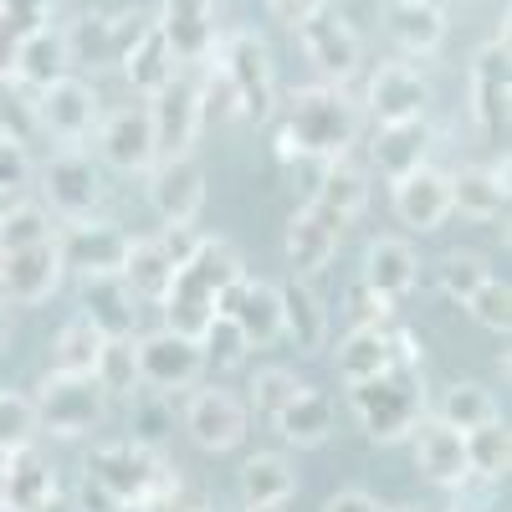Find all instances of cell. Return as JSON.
Wrapping results in <instances>:
<instances>
[{
	"mask_svg": "<svg viewBox=\"0 0 512 512\" xmlns=\"http://www.w3.org/2000/svg\"><path fill=\"white\" fill-rule=\"evenodd\" d=\"M41 180H47V200H52V210L62 221H88L103 205V175L93 169V159L77 154V149L57 154Z\"/></svg>",
	"mask_w": 512,
	"mask_h": 512,
	"instance_id": "obj_16",
	"label": "cell"
},
{
	"mask_svg": "<svg viewBox=\"0 0 512 512\" xmlns=\"http://www.w3.org/2000/svg\"><path fill=\"white\" fill-rule=\"evenodd\" d=\"M113 512H205V507H200V497H195V492H185L180 482H169V487H159L154 497L128 502V507H113Z\"/></svg>",
	"mask_w": 512,
	"mask_h": 512,
	"instance_id": "obj_51",
	"label": "cell"
},
{
	"mask_svg": "<svg viewBox=\"0 0 512 512\" xmlns=\"http://www.w3.org/2000/svg\"><path fill=\"white\" fill-rule=\"evenodd\" d=\"M0 461H6V472H0V502H6V512H72L57 472L36 456V446L6 451Z\"/></svg>",
	"mask_w": 512,
	"mask_h": 512,
	"instance_id": "obj_13",
	"label": "cell"
},
{
	"mask_svg": "<svg viewBox=\"0 0 512 512\" xmlns=\"http://www.w3.org/2000/svg\"><path fill=\"white\" fill-rule=\"evenodd\" d=\"M72 72V57H67V41H62V31H52V26H31V31H21V41H16V62H11V77L21 82V88H52L57 77H67Z\"/></svg>",
	"mask_w": 512,
	"mask_h": 512,
	"instance_id": "obj_27",
	"label": "cell"
},
{
	"mask_svg": "<svg viewBox=\"0 0 512 512\" xmlns=\"http://www.w3.org/2000/svg\"><path fill=\"white\" fill-rule=\"evenodd\" d=\"M36 425L41 431H52V436H82V431H93V425L108 415V390L93 379V374H47L36 384Z\"/></svg>",
	"mask_w": 512,
	"mask_h": 512,
	"instance_id": "obj_5",
	"label": "cell"
},
{
	"mask_svg": "<svg viewBox=\"0 0 512 512\" xmlns=\"http://www.w3.org/2000/svg\"><path fill=\"white\" fill-rule=\"evenodd\" d=\"M292 492H297V472H292L287 456L256 451L241 466V497H246V507H282Z\"/></svg>",
	"mask_w": 512,
	"mask_h": 512,
	"instance_id": "obj_34",
	"label": "cell"
},
{
	"mask_svg": "<svg viewBox=\"0 0 512 512\" xmlns=\"http://www.w3.org/2000/svg\"><path fill=\"white\" fill-rule=\"evenodd\" d=\"M390 313H395V303H390V297H379L374 287H364V282H359V287L349 292V318H354L349 328H374V323H390Z\"/></svg>",
	"mask_w": 512,
	"mask_h": 512,
	"instance_id": "obj_50",
	"label": "cell"
},
{
	"mask_svg": "<svg viewBox=\"0 0 512 512\" xmlns=\"http://www.w3.org/2000/svg\"><path fill=\"white\" fill-rule=\"evenodd\" d=\"M338 374H344V384H359V379H374L384 374L390 364H420V349L415 338L390 328V323H374V328H349L344 338H338Z\"/></svg>",
	"mask_w": 512,
	"mask_h": 512,
	"instance_id": "obj_8",
	"label": "cell"
},
{
	"mask_svg": "<svg viewBox=\"0 0 512 512\" xmlns=\"http://www.w3.org/2000/svg\"><path fill=\"white\" fill-rule=\"evenodd\" d=\"M159 487H169V472H164V461L154 456V446L118 441V446H98L88 456V492H98L108 507L144 502Z\"/></svg>",
	"mask_w": 512,
	"mask_h": 512,
	"instance_id": "obj_3",
	"label": "cell"
},
{
	"mask_svg": "<svg viewBox=\"0 0 512 512\" xmlns=\"http://www.w3.org/2000/svg\"><path fill=\"white\" fill-rule=\"evenodd\" d=\"M82 318H88L103 338H128L139 328V297L123 282V272L82 277Z\"/></svg>",
	"mask_w": 512,
	"mask_h": 512,
	"instance_id": "obj_21",
	"label": "cell"
},
{
	"mask_svg": "<svg viewBox=\"0 0 512 512\" xmlns=\"http://www.w3.org/2000/svg\"><path fill=\"white\" fill-rule=\"evenodd\" d=\"M246 512H282V507H246Z\"/></svg>",
	"mask_w": 512,
	"mask_h": 512,
	"instance_id": "obj_60",
	"label": "cell"
},
{
	"mask_svg": "<svg viewBox=\"0 0 512 512\" xmlns=\"http://www.w3.org/2000/svg\"><path fill=\"white\" fill-rule=\"evenodd\" d=\"M390 185H395V216L410 231H441L446 226V216H451V175L420 164V169H410V175H400Z\"/></svg>",
	"mask_w": 512,
	"mask_h": 512,
	"instance_id": "obj_19",
	"label": "cell"
},
{
	"mask_svg": "<svg viewBox=\"0 0 512 512\" xmlns=\"http://www.w3.org/2000/svg\"><path fill=\"white\" fill-rule=\"evenodd\" d=\"M0 6H6V16H11L21 31L47 26V21H52V0H0Z\"/></svg>",
	"mask_w": 512,
	"mask_h": 512,
	"instance_id": "obj_54",
	"label": "cell"
},
{
	"mask_svg": "<svg viewBox=\"0 0 512 512\" xmlns=\"http://www.w3.org/2000/svg\"><path fill=\"white\" fill-rule=\"evenodd\" d=\"M359 144V113L338 88H303L277 128L282 159H338Z\"/></svg>",
	"mask_w": 512,
	"mask_h": 512,
	"instance_id": "obj_1",
	"label": "cell"
},
{
	"mask_svg": "<svg viewBox=\"0 0 512 512\" xmlns=\"http://www.w3.org/2000/svg\"><path fill=\"white\" fill-rule=\"evenodd\" d=\"M164 425H169V420H164V410H159V405H134V431H139L134 441H139V446H159Z\"/></svg>",
	"mask_w": 512,
	"mask_h": 512,
	"instance_id": "obj_55",
	"label": "cell"
},
{
	"mask_svg": "<svg viewBox=\"0 0 512 512\" xmlns=\"http://www.w3.org/2000/svg\"><path fill=\"white\" fill-rule=\"evenodd\" d=\"M323 512H390L379 497H369V492H338V497H328V507Z\"/></svg>",
	"mask_w": 512,
	"mask_h": 512,
	"instance_id": "obj_56",
	"label": "cell"
},
{
	"mask_svg": "<svg viewBox=\"0 0 512 512\" xmlns=\"http://www.w3.org/2000/svg\"><path fill=\"white\" fill-rule=\"evenodd\" d=\"M200 354H205V364H216V369H236L251 354V344H246V333L236 328V318L216 313V318H210V328L200 333Z\"/></svg>",
	"mask_w": 512,
	"mask_h": 512,
	"instance_id": "obj_46",
	"label": "cell"
},
{
	"mask_svg": "<svg viewBox=\"0 0 512 512\" xmlns=\"http://www.w3.org/2000/svg\"><path fill=\"white\" fill-rule=\"evenodd\" d=\"M93 379L103 384L108 395H134V390H139L134 333H128V338H103V344H98V364H93Z\"/></svg>",
	"mask_w": 512,
	"mask_h": 512,
	"instance_id": "obj_41",
	"label": "cell"
},
{
	"mask_svg": "<svg viewBox=\"0 0 512 512\" xmlns=\"http://www.w3.org/2000/svg\"><path fill=\"white\" fill-rule=\"evenodd\" d=\"M436 420H446L451 431H477V425L497 420V400H492L487 384H477V379H456L451 390L441 395Z\"/></svg>",
	"mask_w": 512,
	"mask_h": 512,
	"instance_id": "obj_40",
	"label": "cell"
},
{
	"mask_svg": "<svg viewBox=\"0 0 512 512\" xmlns=\"http://www.w3.org/2000/svg\"><path fill=\"white\" fill-rule=\"evenodd\" d=\"M349 400H354V415L364 425L369 441H410V431L425 420V379H420V364H390L374 379H359L349 384Z\"/></svg>",
	"mask_w": 512,
	"mask_h": 512,
	"instance_id": "obj_2",
	"label": "cell"
},
{
	"mask_svg": "<svg viewBox=\"0 0 512 512\" xmlns=\"http://www.w3.org/2000/svg\"><path fill=\"white\" fill-rule=\"evenodd\" d=\"M6 308H11V303H6V297H0V333H6Z\"/></svg>",
	"mask_w": 512,
	"mask_h": 512,
	"instance_id": "obj_59",
	"label": "cell"
},
{
	"mask_svg": "<svg viewBox=\"0 0 512 512\" xmlns=\"http://www.w3.org/2000/svg\"><path fill=\"white\" fill-rule=\"evenodd\" d=\"M216 313L236 318V328L246 333L251 349L272 344V338L282 333V297H277L272 282H251V277L231 282V287L216 297Z\"/></svg>",
	"mask_w": 512,
	"mask_h": 512,
	"instance_id": "obj_17",
	"label": "cell"
},
{
	"mask_svg": "<svg viewBox=\"0 0 512 512\" xmlns=\"http://www.w3.org/2000/svg\"><path fill=\"white\" fill-rule=\"evenodd\" d=\"M431 103V82H425L410 62H384L369 77V113L379 123H400V118H425Z\"/></svg>",
	"mask_w": 512,
	"mask_h": 512,
	"instance_id": "obj_22",
	"label": "cell"
},
{
	"mask_svg": "<svg viewBox=\"0 0 512 512\" xmlns=\"http://www.w3.org/2000/svg\"><path fill=\"white\" fill-rule=\"evenodd\" d=\"M359 282L374 287L379 297H390V303L410 297L415 282H420V256H415V246L400 241V236H379V241L364 251V277H359Z\"/></svg>",
	"mask_w": 512,
	"mask_h": 512,
	"instance_id": "obj_25",
	"label": "cell"
},
{
	"mask_svg": "<svg viewBox=\"0 0 512 512\" xmlns=\"http://www.w3.org/2000/svg\"><path fill=\"white\" fill-rule=\"evenodd\" d=\"M118 67H123V77L134 82V93H144V98H154L169 77H175V52H169V41H164V31L149 21L144 31H139V41L128 47L123 57H118Z\"/></svg>",
	"mask_w": 512,
	"mask_h": 512,
	"instance_id": "obj_32",
	"label": "cell"
},
{
	"mask_svg": "<svg viewBox=\"0 0 512 512\" xmlns=\"http://www.w3.org/2000/svg\"><path fill=\"white\" fill-rule=\"evenodd\" d=\"M487 277H492V267H487L482 251H446L441 267H436V282H441V292L451 297V303H466Z\"/></svg>",
	"mask_w": 512,
	"mask_h": 512,
	"instance_id": "obj_43",
	"label": "cell"
},
{
	"mask_svg": "<svg viewBox=\"0 0 512 512\" xmlns=\"http://www.w3.org/2000/svg\"><path fill=\"white\" fill-rule=\"evenodd\" d=\"M277 297H282V333L277 338H292L297 354H318L328 344V313L313 297V287L303 277H292L287 287H277Z\"/></svg>",
	"mask_w": 512,
	"mask_h": 512,
	"instance_id": "obj_30",
	"label": "cell"
},
{
	"mask_svg": "<svg viewBox=\"0 0 512 512\" xmlns=\"http://www.w3.org/2000/svg\"><path fill=\"white\" fill-rule=\"evenodd\" d=\"M62 41H67V57H72V67H118V47H113V16L108 11H82L67 31H62Z\"/></svg>",
	"mask_w": 512,
	"mask_h": 512,
	"instance_id": "obj_36",
	"label": "cell"
},
{
	"mask_svg": "<svg viewBox=\"0 0 512 512\" xmlns=\"http://www.w3.org/2000/svg\"><path fill=\"white\" fill-rule=\"evenodd\" d=\"M318 205H328L338 221H354L359 210L369 205V175L349 159V154H338V159H323V175H318Z\"/></svg>",
	"mask_w": 512,
	"mask_h": 512,
	"instance_id": "obj_33",
	"label": "cell"
},
{
	"mask_svg": "<svg viewBox=\"0 0 512 512\" xmlns=\"http://www.w3.org/2000/svg\"><path fill=\"white\" fill-rule=\"evenodd\" d=\"M185 431L200 451H236L246 441V405L231 390H195L185 405Z\"/></svg>",
	"mask_w": 512,
	"mask_h": 512,
	"instance_id": "obj_14",
	"label": "cell"
},
{
	"mask_svg": "<svg viewBox=\"0 0 512 512\" xmlns=\"http://www.w3.org/2000/svg\"><path fill=\"white\" fill-rule=\"evenodd\" d=\"M195 16H216V6L210 0H164L159 21H195Z\"/></svg>",
	"mask_w": 512,
	"mask_h": 512,
	"instance_id": "obj_58",
	"label": "cell"
},
{
	"mask_svg": "<svg viewBox=\"0 0 512 512\" xmlns=\"http://www.w3.org/2000/svg\"><path fill=\"white\" fill-rule=\"evenodd\" d=\"M36 405L26 395H0V456L6 451H21L36 441Z\"/></svg>",
	"mask_w": 512,
	"mask_h": 512,
	"instance_id": "obj_48",
	"label": "cell"
},
{
	"mask_svg": "<svg viewBox=\"0 0 512 512\" xmlns=\"http://www.w3.org/2000/svg\"><path fill=\"white\" fill-rule=\"evenodd\" d=\"M175 262L159 251V241H128V256H123V282L134 287L139 303H159V297L169 292V282H175Z\"/></svg>",
	"mask_w": 512,
	"mask_h": 512,
	"instance_id": "obj_37",
	"label": "cell"
},
{
	"mask_svg": "<svg viewBox=\"0 0 512 512\" xmlns=\"http://www.w3.org/2000/svg\"><path fill=\"white\" fill-rule=\"evenodd\" d=\"M98 118H103L98 88L72 77V72L57 77L52 88H41V98H36V128H47V134L62 139V144H82L98 128Z\"/></svg>",
	"mask_w": 512,
	"mask_h": 512,
	"instance_id": "obj_7",
	"label": "cell"
},
{
	"mask_svg": "<svg viewBox=\"0 0 512 512\" xmlns=\"http://www.w3.org/2000/svg\"><path fill=\"white\" fill-rule=\"evenodd\" d=\"M134 359H139V384H154L159 395L164 390H185V384H195L205 374L200 344L185 338V333H169V328L134 338Z\"/></svg>",
	"mask_w": 512,
	"mask_h": 512,
	"instance_id": "obj_11",
	"label": "cell"
},
{
	"mask_svg": "<svg viewBox=\"0 0 512 512\" xmlns=\"http://www.w3.org/2000/svg\"><path fill=\"white\" fill-rule=\"evenodd\" d=\"M62 251L57 241H36V246H16V251H0V297L21 308H36L62 287Z\"/></svg>",
	"mask_w": 512,
	"mask_h": 512,
	"instance_id": "obj_10",
	"label": "cell"
},
{
	"mask_svg": "<svg viewBox=\"0 0 512 512\" xmlns=\"http://www.w3.org/2000/svg\"><path fill=\"white\" fill-rule=\"evenodd\" d=\"M451 210H461L466 221H497L507 210V164H472L451 175Z\"/></svg>",
	"mask_w": 512,
	"mask_h": 512,
	"instance_id": "obj_31",
	"label": "cell"
},
{
	"mask_svg": "<svg viewBox=\"0 0 512 512\" xmlns=\"http://www.w3.org/2000/svg\"><path fill=\"white\" fill-rule=\"evenodd\" d=\"M149 205L164 226H190L205 205V169L190 159V154H175V159H154L149 169Z\"/></svg>",
	"mask_w": 512,
	"mask_h": 512,
	"instance_id": "obj_12",
	"label": "cell"
},
{
	"mask_svg": "<svg viewBox=\"0 0 512 512\" xmlns=\"http://www.w3.org/2000/svg\"><path fill=\"white\" fill-rule=\"evenodd\" d=\"M297 390H303V379H297L292 369H262V374H256V384H251V405H256V415H277Z\"/></svg>",
	"mask_w": 512,
	"mask_h": 512,
	"instance_id": "obj_49",
	"label": "cell"
},
{
	"mask_svg": "<svg viewBox=\"0 0 512 512\" xmlns=\"http://www.w3.org/2000/svg\"><path fill=\"white\" fill-rule=\"evenodd\" d=\"M31 180V159H26V144H11L0 139V195H11Z\"/></svg>",
	"mask_w": 512,
	"mask_h": 512,
	"instance_id": "obj_52",
	"label": "cell"
},
{
	"mask_svg": "<svg viewBox=\"0 0 512 512\" xmlns=\"http://www.w3.org/2000/svg\"><path fill=\"white\" fill-rule=\"evenodd\" d=\"M333 400L323 395V390H313V384H303L277 415H272V425H277V436L287 441V446H323L328 436H333Z\"/></svg>",
	"mask_w": 512,
	"mask_h": 512,
	"instance_id": "obj_28",
	"label": "cell"
},
{
	"mask_svg": "<svg viewBox=\"0 0 512 512\" xmlns=\"http://www.w3.org/2000/svg\"><path fill=\"white\" fill-rule=\"evenodd\" d=\"M200 123H205V93L175 72V77H169L164 88L149 98V128H154L159 159L190 154L195 139H200Z\"/></svg>",
	"mask_w": 512,
	"mask_h": 512,
	"instance_id": "obj_6",
	"label": "cell"
},
{
	"mask_svg": "<svg viewBox=\"0 0 512 512\" xmlns=\"http://www.w3.org/2000/svg\"><path fill=\"white\" fill-rule=\"evenodd\" d=\"M425 154H431V123L425 118L379 123V134L369 144V159H374V169L384 180H400V175H410V169H420Z\"/></svg>",
	"mask_w": 512,
	"mask_h": 512,
	"instance_id": "obj_26",
	"label": "cell"
},
{
	"mask_svg": "<svg viewBox=\"0 0 512 512\" xmlns=\"http://www.w3.org/2000/svg\"><path fill=\"white\" fill-rule=\"evenodd\" d=\"M36 241H52V216L41 210L36 200H21L0 216V251H16V246H36Z\"/></svg>",
	"mask_w": 512,
	"mask_h": 512,
	"instance_id": "obj_45",
	"label": "cell"
},
{
	"mask_svg": "<svg viewBox=\"0 0 512 512\" xmlns=\"http://www.w3.org/2000/svg\"><path fill=\"white\" fill-rule=\"evenodd\" d=\"M461 308L472 313L487 333H507V328H512V292H507V282H502V277H487L472 297H466Z\"/></svg>",
	"mask_w": 512,
	"mask_h": 512,
	"instance_id": "obj_47",
	"label": "cell"
},
{
	"mask_svg": "<svg viewBox=\"0 0 512 512\" xmlns=\"http://www.w3.org/2000/svg\"><path fill=\"white\" fill-rule=\"evenodd\" d=\"M16 41H21V26L6 16V6H0V77H11V62H16Z\"/></svg>",
	"mask_w": 512,
	"mask_h": 512,
	"instance_id": "obj_57",
	"label": "cell"
},
{
	"mask_svg": "<svg viewBox=\"0 0 512 512\" xmlns=\"http://www.w3.org/2000/svg\"><path fill=\"white\" fill-rule=\"evenodd\" d=\"M154 241H159V251H164L175 267H185V262H190V251L200 246V236H195L190 226H164V236H154Z\"/></svg>",
	"mask_w": 512,
	"mask_h": 512,
	"instance_id": "obj_53",
	"label": "cell"
},
{
	"mask_svg": "<svg viewBox=\"0 0 512 512\" xmlns=\"http://www.w3.org/2000/svg\"><path fill=\"white\" fill-rule=\"evenodd\" d=\"M31 134H36V98H31V88H21L16 77H0V139L31 144Z\"/></svg>",
	"mask_w": 512,
	"mask_h": 512,
	"instance_id": "obj_44",
	"label": "cell"
},
{
	"mask_svg": "<svg viewBox=\"0 0 512 512\" xmlns=\"http://www.w3.org/2000/svg\"><path fill=\"white\" fill-rule=\"evenodd\" d=\"M128 241L118 226H103V221H67V236L57 241L62 251V267L93 277V272H123V256H128Z\"/></svg>",
	"mask_w": 512,
	"mask_h": 512,
	"instance_id": "obj_20",
	"label": "cell"
},
{
	"mask_svg": "<svg viewBox=\"0 0 512 512\" xmlns=\"http://www.w3.org/2000/svg\"><path fill=\"white\" fill-rule=\"evenodd\" d=\"M180 277H190L195 287H205V292L221 297L231 282L246 277V267H241V256H236L231 241H205V236H200V246L190 251V262L180 267Z\"/></svg>",
	"mask_w": 512,
	"mask_h": 512,
	"instance_id": "obj_38",
	"label": "cell"
},
{
	"mask_svg": "<svg viewBox=\"0 0 512 512\" xmlns=\"http://www.w3.org/2000/svg\"><path fill=\"white\" fill-rule=\"evenodd\" d=\"M98 344H103V333H98L88 318H72V323L57 333V344H52V369H57V374H93Z\"/></svg>",
	"mask_w": 512,
	"mask_h": 512,
	"instance_id": "obj_42",
	"label": "cell"
},
{
	"mask_svg": "<svg viewBox=\"0 0 512 512\" xmlns=\"http://www.w3.org/2000/svg\"><path fill=\"white\" fill-rule=\"evenodd\" d=\"M159 308H164V328L169 333H185V338L200 344V333L210 328V318H216V292H205V287H195L190 277L175 272L169 292L159 297Z\"/></svg>",
	"mask_w": 512,
	"mask_h": 512,
	"instance_id": "obj_35",
	"label": "cell"
},
{
	"mask_svg": "<svg viewBox=\"0 0 512 512\" xmlns=\"http://www.w3.org/2000/svg\"><path fill=\"white\" fill-rule=\"evenodd\" d=\"M472 113L487 139L507 134V41H487L472 62Z\"/></svg>",
	"mask_w": 512,
	"mask_h": 512,
	"instance_id": "obj_23",
	"label": "cell"
},
{
	"mask_svg": "<svg viewBox=\"0 0 512 512\" xmlns=\"http://www.w3.org/2000/svg\"><path fill=\"white\" fill-rule=\"evenodd\" d=\"M292 26H297V41H303L308 62H318V72H328V77L344 82V77L359 67V31H354L349 21H338L333 11L313 6V11L297 16Z\"/></svg>",
	"mask_w": 512,
	"mask_h": 512,
	"instance_id": "obj_15",
	"label": "cell"
},
{
	"mask_svg": "<svg viewBox=\"0 0 512 512\" xmlns=\"http://www.w3.org/2000/svg\"><path fill=\"white\" fill-rule=\"evenodd\" d=\"M466 441V472L482 477V482H502L507 477V461H512V441H507V425L502 415L477 425V431H461Z\"/></svg>",
	"mask_w": 512,
	"mask_h": 512,
	"instance_id": "obj_39",
	"label": "cell"
},
{
	"mask_svg": "<svg viewBox=\"0 0 512 512\" xmlns=\"http://www.w3.org/2000/svg\"><path fill=\"white\" fill-rule=\"evenodd\" d=\"M410 446H415V466L436 487H461L466 477H472L466 472V441H461V431H451L446 420H420L410 431Z\"/></svg>",
	"mask_w": 512,
	"mask_h": 512,
	"instance_id": "obj_24",
	"label": "cell"
},
{
	"mask_svg": "<svg viewBox=\"0 0 512 512\" xmlns=\"http://www.w3.org/2000/svg\"><path fill=\"white\" fill-rule=\"evenodd\" d=\"M344 226L349 221H338L328 205H318V200H308L303 210H292V221H287V267H292V277H303V282H313V277H323L328 272V262L338 256V241H344Z\"/></svg>",
	"mask_w": 512,
	"mask_h": 512,
	"instance_id": "obj_9",
	"label": "cell"
},
{
	"mask_svg": "<svg viewBox=\"0 0 512 512\" xmlns=\"http://www.w3.org/2000/svg\"><path fill=\"white\" fill-rule=\"evenodd\" d=\"M390 36L395 47L410 57H431L441 41H446V11L436 0H390Z\"/></svg>",
	"mask_w": 512,
	"mask_h": 512,
	"instance_id": "obj_29",
	"label": "cell"
},
{
	"mask_svg": "<svg viewBox=\"0 0 512 512\" xmlns=\"http://www.w3.org/2000/svg\"><path fill=\"white\" fill-rule=\"evenodd\" d=\"M221 88L226 98L236 103L241 118H272V103H277V77H272V52L262 36L251 31H236L221 41Z\"/></svg>",
	"mask_w": 512,
	"mask_h": 512,
	"instance_id": "obj_4",
	"label": "cell"
},
{
	"mask_svg": "<svg viewBox=\"0 0 512 512\" xmlns=\"http://www.w3.org/2000/svg\"><path fill=\"white\" fill-rule=\"evenodd\" d=\"M98 149H103V159L113 169H123V175H144V169L159 159L149 108H118V113L98 118Z\"/></svg>",
	"mask_w": 512,
	"mask_h": 512,
	"instance_id": "obj_18",
	"label": "cell"
}]
</instances>
